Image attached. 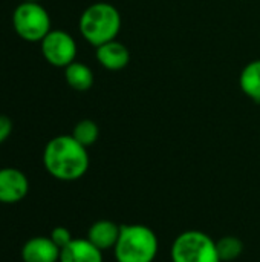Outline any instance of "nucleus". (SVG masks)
I'll return each instance as SVG.
<instances>
[{
    "mask_svg": "<svg viewBox=\"0 0 260 262\" xmlns=\"http://www.w3.org/2000/svg\"><path fill=\"white\" fill-rule=\"evenodd\" d=\"M43 164L51 177L60 181H77L89 169L87 147L72 135H58L46 144Z\"/></svg>",
    "mask_w": 260,
    "mask_h": 262,
    "instance_id": "f257e3e1",
    "label": "nucleus"
},
{
    "mask_svg": "<svg viewBox=\"0 0 260 262\" xmlns=\"http://www.w3.org/2000/svg\"><path fill=\"white\" fill-rule=\"evenodd\" d=\"M158 249V236L149 226L126 224L121 226L113 253L116 262H153Z\"/></svg>",
    "mask_w": 260,
    "mask_h": 262,
    "instance_id": "f03ea898",
    "label": "nucleus"
},
{
    "mask_svg": "<svg viewBox=\"0 0 260 262\" xmlns=\"http://www.w3.org/2000/svg\"><path fill=\"white\" fill-rule=\"evenodd\" d=\"M120 29L121 15L113 5L106 2L87 6L80 17V32L95 48L115 40Z\"/></svg>",
    "mask_w": 260,
    "mask_h": 262,
    "instance_id": "7ed1b4c3",
    "label": "nucleus"
},
{
    "mask_svg": "<svg viewBox=\"0 0 260 262\" xmlns=\"http://www.w3.org/2000/svg\"><path fill=\"white\" fill-rule=\"evenodd\" d=\"M172 262H222L216 241L204 232L185 230L178 235L170 250Z\"/></svg>",
    "mask_w": 260,
    "mask_h": 262,
    "instance_id": "20e7f679",
    "label": "nucleus"
},
{
    "mask_svg": "<svg viewBox=\"0 0 260 262\" xmlns=\"http://www.w3.org/2000/svg\"><path fill=\"white\" fill-rule=\"evenodd\" d=\"M17 35L26 41H41L51 31V17L38 2H23L12 14Z\"/></svg>",
    "mask_w": 260,
    "mask_h": 262,
    "instance_id": "39448f33",
    "label": "nucleus"
},
{
    "mask_svg": "<svg viewBox=\"0 0 260 262\" xmlns=\"http://www.w3.org/2000/svg\"><path fill=\"white\" fill-rule=\"evenodd\" d=\"M41 54L49 64L66 68L75 61L77 43L66 31H49V34L41 40Z\"/></svg>",
    "mask_w": 260,
    "mask_h": 262,
    "instance_id": "423d86ee",
    "label": "nucleus"
},
{
    "mask_svg": "<svg viewBox=\"0 0 260 262\" xmlns=\"http://www.w3.org/2000/svg\"><path fill=\"white\" fill-rule=\"evenodd\" d=\"M29 192V181L26 175L14 167L0 169V203H20Z\"/></svg>",
    "mask_w": 260,
    "mask_h": 262,
    "instance_id": "0eeeda50",
    "label": "nucleus"
},
{
    "mask_svg": "<svg viewBox=\"0 0 260 262\" xmlns=\"http://www.w3.org/2000/svg\"><path fill=\"white\" fill-rule=\"evenodd\" d=\"M60 249L49 236H35L25 243L21 249L23 262H58Z\"/></svg>",
    "mask_w": 260,
    "mask_h": 262,
    "instance_id": "6e6552de",
    "label": "nucleus"
},
{
    "mask_svg": "<svg viewBox=\"0 0 260 262\" xmlns=\"http://www.w3.org/2000/svg\"><path fill=\"white\" fill-rule=\"evenodd\" d=\"M58 262H103V252L87 238H74L60 252Z\"/></svg>",
    "mask_w": 260,
    "mask_h": 262,
    "instance_id": "1a4fd4ad",
    "label": "nucleus"
},
{
    "mask_svg": "<svg viewBox=\"0 0 260 262\" xmlns=\"http://www.w3.org/2000/svg\"><path fill=\"white\" fill-rule=\"evenodd\" d=\"M95 55H97V60L100 61V64L109 71H121L130 61L129 49L116 40H112V41H107V43L98 46Z\"/></svg>",
    "mask_w": 260,
    "mask_h": 262,
    "instance_id": "9d476101",
    "label": "nucleus"
},
{
    "mask_svg": "<svg viewBox=\"0 0 260 262\" xmlns=\"http://www.w3.org/2000/svg\"><path fill=\"white\" fill-rule=\"evenodd\" d=\"M120 232H121V226H118L116 223L110 220H100L89 227L87 239L101 252H104L115 247L120 238Z\"/></svg>",
    "mask_w": 260,
    "mask_h": 262,
    "instance_id": "9b49d317",
    "label": "nucleus"
},
{
    "mask_svg": "<svg viewBox=\"0 0 260 262\" xmlns=\"http://www.w3.org/2000/svg\"><path fill=\"white\" fill-rule=\"evenodd\" d=\"M64 78L72 89L80 92L89 91L93 84L92 69L84 63H78V61H74L64 68Z\"/></svg>",
    "mask_w": 260,
    "mask_h": 262,
    "instance_id": "f8f14e48",
    "label": "nucleus"
},
{
    "mask_svg": "<svg viewBox=\"0 0 260 262\" xmlns=\"http://www.w3.org/2000/svg\"><path fill=\"white\" fill-rule=\"evenodd\" d=\"M239 86L245 95L260 103V60L250 61L241 72Z\"/></svg>",
    "mask_w": 260,
    "mask_h": 262,
    "instance_id": "ddd939ff",
    "label": "nucleus"
},
{
    "mask_svg": "<svg viewBox=\"0 0 260 262\" xmlns=\"http://www.w3.org/2000/svg\"><path fill=\"white\" fill-rule=\"evenodd\" d=\"M216 249H218V255L222 262H230L238 259L245 249V244L241 238L228 235V236H222L221 239L216 241Z\"/></svg>",
    "mask_w": 260,
    "mask_h": 262,
    "instance_id": "4468645a",
    "label": "nucleus"
},
{
    "mask_svg": "<svg viewBox=\"0 0 260 262\" xmlns=\"http://www.w3.org/2000/svg\"><path fill=\"white\" fill-rule=\"evenodd\" d=\"M72 137L84 147H89L97 143L100 137V127L92 120H81L75 124L72 130Z\"/></svg>",
    "mask_w": 260,
    "mask_h": 262,
    "instance_id": "2eb2a0df",
    "label": "nucleus"
},
{
    "mask_svg": "<svg viewBox=\"0 0 260 262\" xmlns=\"http://www.w3.org/2000/svg\"><path fill=\"white\" fill-rule=\"evenodd\" d=\"M49 238L52 239V243H54L60 250H63L66 246H69V244L72 243V239H74L70 230L66 229V227H63V226H58V227L52 229Z\"/></svg>",
    "mask_w": 260,
    "mask_h": 262,
    "instance_id": "dca6fc26",
    "label": "nucleus"
},
{
    "mask_svg": "<svg viewBox=\"0 0 260 262\" xmlns=\"http://www.w3.org/2000/svg\"><path fill=\"white\" fill-rule=\"evenodd\" d=\"M12 132V121L6 115H0V144L8 140Z\"/></svg>",
    "mask_w": 260,
    "mask_h": 262,
    "instance_id": "f3484780",
    "label": "nucleus"
},
{
    "mask_svg": "<svg viewBox=\"0 0 260 262\" xmlns=\"http://www.w3.org/2000/svg\"><path fill=\"white\" fill-rule=\"evenodd\" d=\"M25 2H38V0H25Z\"/></svg>",
    "mask_w": 260,
    "mask_h": 262,
    "instance_id": "a211bd4d",
    "label": "nucleus"
}]
</instances>
